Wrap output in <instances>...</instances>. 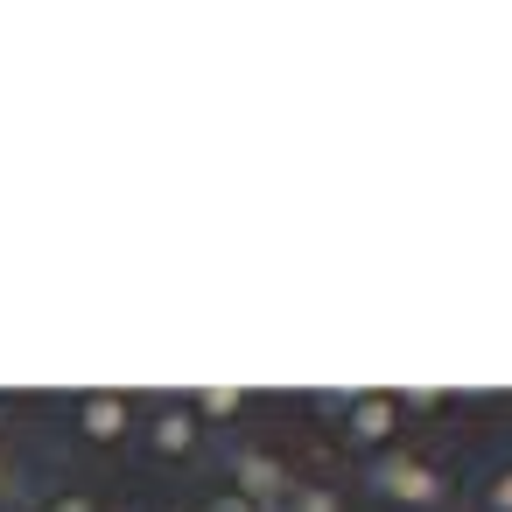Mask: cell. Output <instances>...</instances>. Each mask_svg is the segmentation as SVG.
I'll return each mask as SVG.
<instances>
[{
  "label": "cell",
  "mask_w": 512,
  "mask_h": 512,
  "mask_svg": "<svg viewBox=\"0 0 512 512\" xmlns=\"http://www.w3.org/2000/svg\"><path fill=\"white\" fill-rule=\"evenodd\" d=\"M239 414H246L239 393H197V400H190V421H197V428H225V421H239Z\"/></svg>",
  "instance_id": "obj_8"
},
{
  "label": "cell",
  "mask_w": 512,
  "mask_h": 512,
  "mask_svg": "<svg viewBox=\"0 0 512 512\" xmlns=\"http://www.w3.org/2000/svg\"><path fill=\"white\" fill-rule=\"evenodd\" d=\"M22 512H106V498L85 477H43V484H29Z\"/></svg>",
  "instance_id": "obj_7"
},
{
  "label": "cell",
  "mask_w": 512,
  "mask_h": 512,
  "mask_svg": "<svg viewBox=\"0 0 512 512\" xmlns=\"http://www.w3.org/2000/svg\"><path fill=\"white\" fill-rule=\"evenodd\" d=\"M8 498H29V477H22V463H15V449L0 442V505Z\"/></svg>",
  "instance_id": "obj_10"
},
{
  "label": "cell",
  "mask_w": 512,
  "mask_h": 512,
  "mask_svg": "<svg viewBox=\"0 0 512 512\" xmlns=\"http://www.w3.org/2000/svg\"><path fill=\"white\" fill-rule=\"evenodd\" d=\"M134 421H141V407L127 393H78L71 400V435L92 442V449H120L134 435Z\"/></svg>",
  "instance_id": "obj_5"
},
{
  "label": "cell",
  "mask_w": 512,
  "mask_h": 512,
  "mask_svg": "<svg viewBox=\"0 0 512 512\" xmlns=\"http://www.w3.org/2000/svg\"><path fill=\"white\" fill-rule=\"evenodd\" d=\"M218 484L225 491H239V498H253L260 512H274V498L295 484V456L288 449H274V442H225V456H218Z\"/></svg>",
  "instance_id": "obj_2"
},
{
  "label": "cell",
  "mask_w": 512,
  "mask_h": 512,
  "mask_svg": "<svg viewBox=\"0 0 512 512\" xmlns=\"http://www.w3.org/2000/svg\"><path fill=\"white\" fill-rule=\"evenodd\" d=\"M337 428L351 449L379 456V449L407 442V407H400V393H358V400H337Z\"/></svg>",
  "instance_id": "obj_3"
},
{
  "label": "cell",
  "mask_w": 512,
  "mask_h": 512,
  "mask_svg": "<svg viewBox=\"0 0 512 512\" xmlns=\"http://www.w3.org/2000/svg\"><path fill=\"white\" fill-rule=\"evenodd\" d=\"M197 512H260L253 498H239V491H225V484H211L204 498H197Z\"/></svg>",
  "instance_id": "obj_11"
},
{
  "label": "cell",
  "mask_w": 512,
  "mask_h": 512,
  "mask_svg": "<svg viewBox=\"0 0 512 512\" xmlns=\"http://www.w3.org/2000/svg\"><path fill=\"white\" fill-rule=\"evenodd\" d=\"M134 435H141V449L162 456V463H190V456L204 449V428L190 421V400H155V407L134 421Z\"/></svg>",
  "instance_id": "obj_4"
},
{
  "label": "cell",
  "mask_w": 512,
  "mask_h": 512,
  "mask_svg": "<svg viewBox=\"0 0 512 512\" xmlns=\"http://www.w3.org/2000/svg\"><path fill=\"white\" fill-rule=\"evenodd\" d=\"M274 512H351V484H337L323 470H295V484L274 498Z\"/></svg>",
  "instance_id": "obj_6"
},
{
  "label": "cell",
  "mask_w": 512,
  "mask_h": 512,
  "mask_svg": "<svg viewBox=\"0 0 512 512\" xmlns=\"http://www.w3.org/2000/svg\"><path fill=\"white\" fill-rule=\"evenodd\" d=\"M379 505H393V512H442L449 498H456V477H449V463L435 456V449H421V442H393V449H379V456H365V477H358Z\"/></svg>",
  "instance_id": "obj_1"
},
{
  "label": "cell",
  "mask_w": 512,
  "mask_h": 512,
  "mask_svg": "<svg viewBox=\"0 0 512 512\" xmlns=\"http://www.w3.org/2000/svg\"><path fill=\"white\" fill-rule=\"evenodd\" d=\"M477 512H512V456L477 477Z\"/></svg>",
  "instance_id": "obj_9"
}]
</instances>
